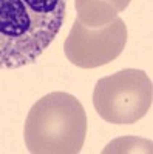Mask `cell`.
Wrapping results in <instances>:
<instances>
[{
	"label": "cell",
	"instance_id": "cell-1",
	"mask_svg": "<svg viewBox=\"0 0 153 154\" xmlns=\"http://www.w3.org/2000/svg\"><path fill=\"white\" fill-rule=\"evenodd\" d=\"M67 0H0V69L34 63L65 22Z\"/></svg>",
	"mask_w": 153,
	"mask_h": 154
},
{
	"label": "cell",
	"instance_id": "cell-2",
	"mask_svg": "<svg viewBox=\"0 0 153 154\" xmlns=\"http://www.w3.org/2000/svg\"><path fill=\"white\" fill-rule=\"evenodd\" d=\"M87 112L73 94L54 91L31 106L25 145L33 154H78L87 137Z\"/></svg>",
	"mask_w": 153,
	"mask_h": 154
},
{
	"label": "cell",
	"instance_id": "cell-3",
	"mask_svg": "<svg viewBox=\"0 0 153 154\" xmlns=\"http://www.w3.org/2000/svg\"><path fill=\"white\" fill-rule=\"evenodd\" d=\"M153 85L142 69H122L99 79L93 106L100 119L114 125H132L151 108Z\"/></svg>",
	"mask_w": 153,
	"mask_h": 154
},
{
	"label": "cell",
	"instance_id": "cell-4",
	"mask_svg": "<svg viewBox=\"0 0 153 154\" xmlns=\"http://www.w3.org/2000/svg\"><path fill=\"white\" fill-rule=\"evenodd\" d=\"M125 45L127 26L119 16L99 28H88L76 19L65 38L63 51L74 66L91 69L118 59Z\"/></svg>",
	"mask_w": 153,
	"mask_h": 154
},
{
	"label": "cell",
	"instance_id": "cell-5",
	"mask_svg": "<svg viewBox=\"0 0 153 154\" xmlns=\"http://www.w3.org/2000/svg\"><path fill=\"white\" fill-rule=\"evenodd\" d=\"M132 0H74L78 19L88 28L105 26L118 17Z\"/></svg>",
	"mask_w": 153,
	"mask_h": 154
}]
</instances>
